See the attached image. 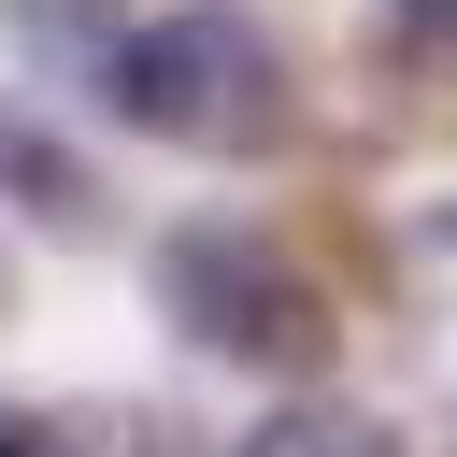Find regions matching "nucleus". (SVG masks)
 Here are the masks:
<instances>
[{
  "mask_svg": "<svg viewBox=\"0 0 457 457\" xmlns=\"http://www.w3.org/2000/svg\"><path fill=\"white\" fill-rule=\"evenodd\" d=\"M100 114H114L129 143L257 171V157L300 143V57H286L271 14H243V0H171V14H143V29L114 43Z\"/></svg>",
  "mask_w": 457,
  "mask_h": 457,
  "instance_id": "f257e3e1",
  "label": "nucleus"
},
{
  "mask_svg": "<svg viewBox=\"0 0 457 457\" xmlns=\"http://www.w3.org/2000/svg\"><path fill=\"white\" fill-rule=\"evenodd\" d=\"M143 300H157V328H171L186 357H214V371H271V386H300V371L343 343L314 257L271 243L257 214H186V228H157Z\"/></svg>",
  "mask_w": 457,
  "mask_h": 457,
  "instance_id": "f03ea898",
  "label": "nucleus"
},
{
  "mask_svg": "<svg viewBox=\"0 0 457 457\" xmlns=\"http://www.w3.org/2000/svg\"><path fill=\"white\" fill-rule=\"evenodd\" d=\"M0 214H29V228H100L86 143H71L43 100H14V86H0Z\"/></svg>",
  "mask_w": 457,
  "mask_h": 457,
  "instance_id": "7ed1b4c3",
  "label": "nucleus"
},
{
  "mask_svg": "<svg viewBox=\"0 0 457 457\" xmlns=\"http://www.w3.org/2000/svg\"><path fill=\"white\" fill-rule=\"evenodd\" d=\"M228 457H400V428H386L371 400H286V414H257Z\"/></svg>",
  "mask_w": 457,
  "mask_h": 457,
  "instance_id": "20e7f679",
  "label": "nucleus"
},
{
  "mask_svg": "<svg viewBox=\"0 0 457 457\" xmlns=\"http://www.w3.org/2000/svg\"><path fill=\"white\" fill-rule=\"evenodd\" d=\"M14 14H29V43H43V57H57L71 86H86V100H100V71H114V43L143 29V14H114V0H14Z\"/></svg>",
  "mask_w": 457,
  "mask_h": 457,
  "instance_id": "39448f33",
  "label": "nucleus"
},
{
  "mask_svg": "<svg viewBox=\"0 0 457 457\" xmlns=\"http://www.w3.org/2000/svg\"><path fill=\"white\" fill-rule=\"evenodd\" d=\"M29 457H171V443L129 400H71V414H29Z\"/></svg>",
  "mask_w": 457,
  "mask_h": 457,
  "instance_id": "423d86ee",
  "label": "nucleus"
},
{
  "mask_svg": "<svg viewBox=\"0 0 457 457\" xmlns=\"http://www.w3.org/2000/svg\"><path fill=\"white\" fill-rule=\"evenodd\" d=\"M386 57L400 71H457V0H386Z\"/></svg>",
  "mask_w": 457,
  "mask_h": 457,
  "instance_id": "0eeeda50",
  "label": "nucleus"
},
{
  "mask_svg": "<svg viewBox=\"0 0 457 457\" xmlns=\"http://www.w3.org/2000/svg\"><path fill=\"white\" fill-rule=\"evenodd\" d=\"M0 314H14V257H0Z\"/></svg>",
  "mask_w": 457,
  "mask_h": 457,
  "instance_id": "6e6552de",
  "label": "nucleus"
}]
</instances>
